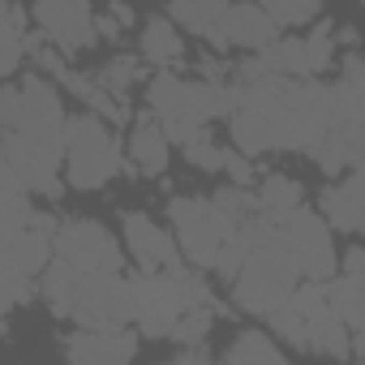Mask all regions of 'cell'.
Instances as JSON below:
<instances>
[{
  "label": "cell",
  "instance_id": "6da1fadb",
  "mask_svg": "<svg viewBox=\"0 0 365 365\" xmlns=\"http://www.w3.org/2000/svg\"><path fill=\"white\" fill-rule=\"evenodd\" d=\"M232 138L241 155L309 150L331 120V86L309 78H245L232 86Z\"/></svg>",
  "mask_w": 365,
  "mask_h": 365
},
{
  "label": "cell",
  "instance_id": "7a4b0ae2",
  "mask_svg": "<svg viewBox=\"0 0 365 365\" xmlns=\"http://www.w3.org/2000/svg\"><path fill=\"white\" fill-rule=\"evenodd\" d=\"M0 129L5 155L26 194L61 198V159H65V112L43 78L0 91Z\"/></svg>",
  "mask_w": 365,
  "mask_h": 365
},
{
  "label": "cell",
  "instance_id": "3957f363",
  "mask_svg": "<svg viewBox=\"0 0 365 365\" xmlns=\"http://www.w3.org/2000/svg\"><path fill=\"white\" fill-rule=\"evenodd\" d=\"M245 232H250V254H245L241 271L232 275V297H237L241 309L271 318L279 305H288L301 271H297V262H292V254L284 245V232H279L271 211L258 207L245 220Z\"/></svg>",
  "mask_w": 365,
  "mask_h": 365
},
{
  "label": "cell",
  "instance_id": "277c9868",
  "mask_svg": "<svg viewBox=\"0 0 365 365\" xmlns=\"http://www.w3.org/2000/svg\"><path fill=\"white\" fill-rule=\"evenodd\" d=\"M43 297L52 305L56 318H78L82 327H125L133 322V305H129V284L120 279V271H82L65 258H48L43 267Z\"/></svg>",
  "mask_w": 365,
  "mask_h": 365
},
{
  "label": "cell",
  "instance_id": "5b68a950",
  "mask_svg": "<svg viewBox=\"0 0 365 365\" xmlns=\"http://www.w3.org/2000/svg\"><path fill=\"white\" fill-rule=\"evenodd\" d=\"M129 284V305H133V322L146 335H168L172 322L194 309V305H211V288L198 279V271L190 267H168V271H142Z\"/></svg>",
  "mask_w": 365,
  "mask_h": 365
},
{
  "label": "cell",
  "instance_id": "8992f818",
  "mask_svg": "<svg viewBox=\"0 0 365 365\" xmlns=\"http://www.w3.org/2000/svg\"><path fill=\"white\" fill-rule=\"evenodd\" d=\"M361 129H365V73H361V56H348L339 86H331L327 133L314 146V159L322 163V172L335 176V172L361 163Z\"/></svg>",
  "mask_w": 365,
  "mask_h": 365
},
{
  "label": "cell",
  "instance_id": "52a82bcc",
  "mask_svg": "<svg viewBox=\"0 0 365 365\" xmlns=\"http://www.w3.org/2000/svg\"><path fill=\"white\" fill-rule=\"evenodd\" d=\"M150 108L159 112V129L168 133V142H185L207 120L228 116L232 91L220 82H180L172 73H159L150 82Z\"/></svg>",
  "mask_w": 365,
  "mask_h": 365
},
{
  "label": "cell",
  "instance_id": "ba28073f",
  "mask_svg": "<svg viewBox=\"0 0 365 365\" xmlns=\"http://www.w3.org/2000/svg\"><path fill=\"white\" fill-rule=\"evenodd\" d=\"M65 163L73 190H99L120 172V146L99 116H78L65 125Z\"/></svg>",
  "mask_w": 365,
  "mask_h": 365
},
{
  "label": "cell",
  "instance_id": "9c48e42d",
  "mask_svg": "<svg viewBox=\"0 0 365 365\" xmlns=\"http://www.w3.org/2000/svg\"><path fill=\"white\" fill-rule=\"evenodd\" d=\"M168 215L176 228V250L194 267H215V254H220L224 237L232 232V224L220 215V207L207 198H176Z\"/></svg>",
  "mask_w": 365,
  "mask_h": 365
},
{
  "label": "cell",
  "instance_id": "30bf717a",
  "mask_svg": "<svg viewBox=\"0 0 365 365\" xmlns=\"http://www.w3.org/2000/svg\"><path fill=\"white\" fill-rule=\"evenodd\" d=\"M271 215H275V224H279V232H284V245H288L297 271H301L305 279H331V275H335L331 228H327L318 215L301 211V207H292V211H271Z\"/></svg>",
  "mask_w": 365,
  "mask_h": 365
},
{
  "label": "cell",
  "instance_id": "8fae6325",
  "mask_svg": "<svg viewBox=\"0 0 365 365\" xmlns=\"http://www.w3.org/2000/svg\"><path fill=\"white\" fill-rule=\"evenodd\" d=\"M52 250H56V258H65V262H73L82 271H91V267L120 271L125 267V254H120L116 237L95 220H73L61 232H52Z\"/></svg>",
  "mask_w": 365,
  "mask_h": 365
},
{
  "label": "cell",
  "instance_id": "7c38bea8",
  "mask_svg": "<svg viewBox=\"0 0 365 365\" xmlns=\"http://www.w3.org/2000/svg\"><path fill=\"white\" fill-rule=\"evenodd\" d=\"M35 18H39L43 35L56 39V48H65V52H82V48H91L95 35H99L86 0H39Z\"/></svg>",
  "mask_w": 365,
  "mask_h": 365
},
{
  "label": "cell",
  "instance_id": "4fadbf2b",
  "mask_svg": "<svg viewBox=\"0 0 365 365\" xmlns=\"http://www.w3.org/2000/svg\"><path fill=\"white\" fill-rule=\"evenodd\" d=\"M69 361L82 365H120L138 352V331L129 327H82L65 339Z\"/></svg>",
  "mask_w": 365,
  "mask_h": 365
},
{
  "label": "cell",
  "instance_id": "5bb4252c",
  "mask_svg": "<svg viewBox=\"0 0 365 365\" xmlns=\"http://www.w3.org/2000/svg\"><path fill=\"white\" fill-rule=\"evenodd\" d=\"M271 39H279V26L271 22V14L254 0L245 5H228L224 18H220V35H215V48H267Z\"/></svg>",
  "mask_w": 365,
  "mask_h": 365
},
{
  "label": "cell",
  "instance_id": "9a60e30c",
  "mask_svg": "<svg viewBox=\"0 0 365 365\" xmlns=\"http://www.w3.org/2000/svg\"><path fill=\"white\" fill-rule=\"evenodd\" d=\"M125 241H129L133 262H142V271H168V267H180V250H176V241H172L163 228H155L146 215H138V211L125 215Z\"/></svg>",
  "mask_w": 365,
  "mask_h": 365
},
{
  "label": "cell",
  "instance_id": "2e32d148",
  "mask_svg": "<svg viewBox=\"0 0 365 365\" xmlns=\"http://www.w3.org/2000/svg\"><path fill=\"white\" fill-rule=\"evenodd\" d=\"M361 250H352L348 254V267H344V275H331L327 279V305L339 314V322L352 331V335H361V318H365V305H361V297H365V279H361Z\"/></svg>",
  "mask_w": 365,
  "mask_h": 365
},
{
  "label": "cell",
  "instance_id": "e0dca14e",
  "mask_svg": "<svg viewBox=\"0 0 365 365\" xmlns=\"http://www.w3.org/2000/svg\"><path fill=\"white\" fill-rule=\"evenodd\" d=\"M348 176L339 180V185H331L322 194V211L331 220V228L339 232H361V163L344 168Z\"/></svg>",
  "mask_w": 365,
  "mask_h": 365
},
{
  "label": "cell",
  "instance_id": "ac0fdd59",
  "mask_svg": "<svg viewBox=\"0 0 365 365\" xmlns=\"http://www.w3.org/2000/svg\"><path fill=\"white\" fill-rule=\"evenodd\" d=\"M224 9H228V0H172V22H180L185 31H194V35L215 43Z\"/></svg>",
  "mask_w": 365,
  "mask_h": 365
},
{
  "label": "cell",
  "instance_id": "d6986e66",
  "mask_svg": "<svg viewBox=\"0 0 365 365\" xmlns=\"http://www.w3.org/2000/svg\"><path fill=\"white\" fill-rule=\"evenodd\" d=\"M129 159H133L146 176H159V172L168 168V133H163L159 125L142 120V125L133 129V138H129Z\"/></svg>",
  "mask_w": 365,
  "mask_h": 365
},
{
  "label": "cell",
  "instance_id": "ffe728a7",
  "mask_svg": "<svg viewBox=\"0 0 365 365\" xmlns=\"http://www.w3.org/2000/svg\"><path fill=\"white\" fill-rule=\"evenodd\" d=\"M26 48V14L9 0H0V73H14Z\"/></svg>",
  "mask_w": 365,
  "mask_h": 365
},
{
  "label": "cell",
  "instance_id": "44dd1931",
  "mask_svg": "<svg viewBox=\"0 0 365 365\" xmlns=\"http://www.w3.org/2000/svg\"><path fill=\"white\" fill-rule=\"evenodd\" d=\"M180 52H185V48H180L176 26L168 18H155L146 26V35H142V56L155 61V65H172V61H180Z\"/></svg>",
  "mask_w": 365,
  "mask_h": 365
},
{
  "label": "cell",
  "instance_id": "7402d4cb",
  "mask_svg": "<svg viewBox=\"0 0 365 365\" xmlns=\"http://www.w3.org/2000/svg\"><path fill=\"white\" fill-rule=\"evenodd\" d=\"M258 207L262 211H292V207H301V185L288 176H267L258 190Z\"/></svg>",
  "mask_w": 365,
  "mask_h": 365
},
{
  "label": "cell",
  "instance_id": "603a6c76",
  "mask_svg": "<svg viewBox=\"0 0 365 365\" xmlns=\"http://www.w3.org/2000/svg\"><path fill=\"white\" fill-rule=\"evenodd\" d=\"M254 5H262L275 26H301V22H309L318 14L322 0H254Z\"/></svg>",
  "mask_w": 365,
  "mask_h": 365
},
{
  "label": "cell",
  "instance_id": "cb8c5ba5",
  "mask_svg": "<svg viewBox=\"0 0 365 365\" xmlns=\"http://www.w3.org/2000/svg\"><path fill=\"white\" fill-rule=\"evenodd\" d=\"M228 361H284V352L262 331H241V339L228 348Z\"/></svg>",
  "mask_w": 365,
  "mask_h": 365
},
{
  "label": "cell",
  "instance_id": "d4e9b609",
  "mask_svg": "<svg viewBox=\"0 0 365 365\" xmlns=\"http://www.w3.org/2000/svg\"><path fill=\"white\" fill-rule=\"evenodd\" d=\"M305 43V69L309 73H322L327 65H331V52H335V39H331V26H318L309 39H301Z\"/></svg>",
  "mask_w": 365,
  "mask_h": 365
},
{
  "label": "cell",
  "instance_id": "484cf974",
  "mask_svg": "<svg viewBox=\"0 0 365 365\" xmlns=\"http://www.w3.org/2000/svg\"><path fill=\"white\" fill-rule=\"evenodd\" d=\"M180 146H185V155H190V163H198V168H220L224 163V150L211 142V133H207V125L194 133V138H185V142H180Z\"/></svg>",
  "mask_w": 365,
  "mask_h": 365
},
{
  "label": "cell",
  "instance_id": "4316f807",
  "mask_svg": "<svg viewBox=\"0 0 365 365\" xmlns=\"http://www.w3.org/2000/svg\"><path fill=\"white\" fill-rule=\"evenodd\" d=\"M18 301H31V275H18V271L0 267V318H5Z\"/></svg>",
  "mask_w": 365,
  "mask_h": 365
},
{
  "label": "cell",
  "instance_id": "83f0119b",
  "mask_svg": "<svg viewBox=\"0 0 365 365\" xmlns=\"http://www.w3.org/2000/svg\"><path fill=\"white\" fill-rule=\"evenodd\" d=\"M138 78V61H129V56H120V61H112L108 69H103V78H99V86L108 91V95H120L129 82Z\"/></svg>",
  "mask_w": 365,
  "mask_h": 365
},
{
  "label": "cell",
  "instance_id": "f1b7e54d",
  "mask_svg": "<svg viewBox=\"0 0 365 365\" xmlns=\"http://www.w3.org/2000/svg\"><path fill=\"white\" fill-rule=\"evenodd\" d=\"M220 168H228V172H232L237 185H250V176H254V168L245 163V155H241V150H224V163H220Z\"/></svg>",
  "mask_w": 365,
  "mask_h": 365
}]
</instances>
